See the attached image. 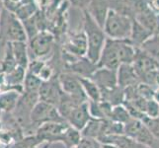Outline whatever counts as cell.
I'll return each instance as SVG.
<instances>
[{
  "instance_id": "1",
  "label": "cell",
  "mask_w": 159,
  "mask_h": 148,
  "mask_svg": "<svg viewBox=\"0 0 159 148\" xmlns=\"http://www.w3.org/2000/svg\"><path fill=\"white\" fill-rule=\"evenodd\" d=\"M83 13V32L87 39L86 57L93 63L98 64L107 41V36L102 27L86 10Z\"/></svg>"
},
{
  "instance_id": "2",
  "label": "cell",
  "mask_w": 159,
  "mask_h": 148,
  "mask_svg": "<svg viewBox=\"0 0 159 148\" xmlns=\"http://www.w3.org/2000/svg\"><path fill=\"white\" fill-rule=\"evenodd\" d=\"M134 18L110 8L103 26L107 38L113 40H129Z\"/></svg>"
},
{
  "instance_id": "3",
  "label": "cell",
  "mask_w": 159,
  "mask_h": 148,
  "mask_svg": "<svg viewBox=\"0 0 159 148\" xmlns=\"http://www.w3.org/2000/svg\"><path fill=\"white\" fill-rule=\"evenodd\" d=\"M30 122L35 131L42 124L48 123H66L56 106L41 100L33 108L30 114Z\"/></svg>"
},
{
  "instance_id": "4",
  "label": "cell",
  "mask_w": 159,
  "mask_h": 148,
  "mask_svg": "<svg viewBox=\"0 0 159 148\" xmlns=\"http://www.w3.org/2000/svg\"><path fill=\"white\" fill-rule=\"evenodd\" d=\"M125 134L147 148H157L158 139L140 119L131 118L125 124Z\"/></svg>"
},
{
  "instance_id": "5",
  "label": "cell",
  "mask_w": 159,
  "mask_h": 148,
  "mask_svg": "<svg viewBox=\"0 0 159 148\" xmlns=\"http://www.w3.org/2000/svg\"><path fill=\"white\" fill-rule=\"evenodd\" d=\"M58 82L62 92L72 97L78 105L88 102V98L82 88L79 76L69 71H64L58 74Z\"/></svg>"
},
{
  "instance_id": "6",
  "label": "cell",
  "mask_w": 159,
  "mask_h": 148,
  "mask_svg": "<svg viewBox=\"0 0 159 148\" xmlns=\"http://www.w3.org/2000/svg\"><path fill=\"white\" fill-rule=\"evenodd\" d=\"M119 41L107 38V41L102 51L101 56L98 61V67H104L112 70H117L120 63L119 53Z\"/></svg>"
},
{
  "instance_id": "7",
  "label": "cell",
  "mask_w": 159,
  "mask_h": 148,
  "mask_svg": "<svg viewBox=\"0 0 159 148\" xmlns=\"http://www.w3.org/2000/svg\"><path fill=\"white\" fill-rule=\"evenodd\" d=\"M53 43L54 36L52 33L48 30L42 31L29 40V49L36 58H41L47 56L52 52Z\"/></svg>"
},
{
  "instance_id": "8",
  "label": "cell",
  "mask_w": 159,
  "mask_h": 148,
  "mask_svg": "<svg viewBox=\"0 0 159 148\" xmlns=\"http://www.w3.org/2000/svg\"><path fill=\"white\" fill-rule=\"evenodd\" d=\"M67 123H48L42 124L36 130V136L42 142L60 143L65 129L68 127Z\"/></svg>"
},
{
  "instance_id": "9",
  "label": "cell",
  "mask_w": 159,
  "mask_h": 148,
  "mask_svg": "<svg viewBox=\"0 0 159 148\" xmlns=\"http://www.w3.org/2000/svg\"><path fill=\"white\" fill-rule=\"evenodd\" d=\"M62 90L58 82V75L54 76L50 81L43 82L39 90L40 100L57 107L62 95Z\"/></svg>"
},
{
  "instance_id": "10",
  "label": "cell",
  "mask_w": 159,
  "mask_h": 148,
  "mask_svg": "<svg viewBox=\"0 0 159 148\" xmlns=\"http://www.w3.org/2000/svg\"><path fill=\"white\" fill-rule=\"evenodd\" d=\"M91 79L98 85L101 92L113 89L118 86L117 70L98 67L91 76Z\"/></svg>"
},
{
  "instance_id": "11",
  "label": "cell",
  "mask_w": 159,
  "mask_h": 148,
  "mask_svg": "<svg viewBox=\"0 0 159 148\" xmlns=\"http://www.w3.org/2000/svg\"><path fill=\"white\" fill-rule=\"evenodd\" d=\"M6 37L8 42L15 43V42H25L27 43L28 36L25 31L23 22L19 20L16 15L12 12L9 13V17L6 26Z\"/></svg>"
},
{
  "instance_id": "12",
  "label": "cell",
  "mask_w": 159,
  "mask_h": 148,
  "mask_svg": "<svg viewBox=\"0 0 159 148\" xmlns=\"http://www.w3.org/2000/svg\"><path fill=\"white\" fill-rule=\"evenodd\" d=\"M64 52L72 54L75 57H85L87 54V39L82 31L73 34L64 45Z\"/></svg>"
},
{
  "instance_id": "13",
  "label": "cell",
  "mask_w": 159,
  "mask_h": 148,
  "mask_svg": "<svg viewBox=\"0 0 159 148\" xmlns=\"http://www.w3.org/2000/svg\"><path fill=\"white\" fill-rule=\"evenodd\" d=\"M91 116L88 109V102L75 107L72 112H71L68 117L66 118V123L78 130H82L85 125L88 123V122L91 119Z\"/></svg>"
},
{
  "instance_id": "14",
  "label": "cell",
  "mask_w": 159,
  "mask_h": 148,
  "mask_svg": "<svg viewBox=\"0 0 159 148\" xmlns=\"http://www.w3.org/2000/svg\"><path fill=\"white\" fill-rule=\"evenodd\" d=\"M118 85L123 89L131 86H136L140 83L138 73L133 64H120L117 69Z\"/></svg>"
},
{
  "instance_id": "15",
  "label": "cell",
  "mask_w": 159,
  "mask_h": 148,
  "mask_svg": "<svg viewBox=\"0 0 159 148\" xmlns=\"http://www.w3.org/2000/svg\"><path fill=\"white\" fill-rule=\"evenodd\" d=\"M65 67H66V70L65 71L72 72L77 76H79V77L91 78L93 73H94L96 69L98 68V65L90 61V60L85 56V57L78 58L73 63L65 65Z\"/></svg>"
},
{
  "instance_id": "16",
  "label": "cell",
  "mask_w": 159,
  "mask_h": 148,
  "mask_svg": "<svg viewBox=\"0 0 159 148\" xmlns=\"http://www.w3.org/2000/svg\"><path fill=\"white\" fill-rule=\"evenodd\" d=\"M110 7L108 0H90L89 6L86 11L103 28Z\"/></svg>"
},
{
  "instance_id": "17",
  "label": "cell",
  "mask_w": 159,
  "mask_h": 148,
  "mask_svg": "<svg viewBox=\"0 0 159 148\" xmlns=\"http://www.w3.org/2000/svg\"><path fill=\"white\" fill-rule=\"evenodd\" d=\"M99 141L102 144H111L119 148H147L125 134L104 136Z\"/></svg>"
},
{
  "instance_id": "18",
  "label": "cell",
  "mask_w": 159,
  "mask_h": 148,
  "mask_svg": "<svg viewBox=\"0 0 159 148\" xmlns=\"http://www.w3.org/2000/svg\"><path fill=\"white\" fill-rule=\"evenodd\" d=\"M22 93L17 90H7L0 92V112L12 113L18 105Z\"/></svg>"
},
{
  "instance_id": "19",
  "label": "cell",
  "mask_w": 159,
  "mask_h": 148,
  "mask_svg": "<svg viewBox=\"0 0 159 148\" xmlns=\"http://www.w3.org/2000/svg\"><path fill=\"white\" fill-rule=\"evenodd\" d=\"M151 37H153V34L148 31L144 26H142L139 21H136L134 18L133 20V31L129 38L130 43L135 47H141L148 41Z\"/></svg>"
},
{
  "instance_id": "20",
  "label": "cell",
  "mask_w": 159,
  "mask_h": 148,
  "mask_svg": "<svg viewBox=\"0 0 159 148\" xmlns=\"http://www.w3.org/2000/svg\"><path fill=\"white\" fill-rule=\"evenodd\" d=\"M90 116L97 119H111L113 106L106 101H88Z\"/></svg>"
},
{
  "instance_id": "21",
  "label": "cell",
  "mask_w": 159,
  "mask_h": 148,
  "mask_svg": "<svg viewBox=\"0 0 159 148\" xmlns=\"http://www.w3.org/2000/svg\"><path fill=\"white\" fill-rule=\"evenodd\" d=\"M104 119H91L88 123L85 125V128L81 130V134L83 138L90 139H99L102 135Z\"/></svg>"
},
{
  "instance_id": "22",
  "label": "cell",
  "mask_w": 159,
  "mask_h": 148,
  "mask_svg": "<svg viewBox=\"0 0 159 148\" xmlns=\"http://www.w3.org/2000/svg\"><path fill=\"white\" fill-rule=\"evenodd\" d=\"M13 53L17 62L18 66H22L28 69L29 66V54H28V46L25 42H15L12 43Z\"/></svg>"
},
{
  "instance_id": "23",
  "label": "cell",
  "mask_w": 159,
  "mask_h": 148,
  "mask_svg": "<svg viewBox=\"0 0 159 148\" xmlns=\"http://www.w3.org/2000/svg\"><path fill=\"white\" fill-rule=\"evenodd\" d=\"M102 101L110 103L113 107L123 105L125 102V90L119 85L113 89L101 92Z\"/></svg>"
},
{
  "instance_id": "24",
  "label": "cell",
  "mask_w": 159,
  "mask_h": 148,
  "mask_svg": "<svg viewBox=\"0 0 159 148\" xmlns=\"http://www.w3.org/2000/svg\"><path fill=\"white\" fill-rule=\"evenodd\" d=\"M81 131L68 125L62 135V139L60 143L63 144L65 148H75L79 145L82 140Z\"/></svg>"
},
{
  "instance_id": "25",
  "label": "cell",
  "mask_w": 159,
  "mask_h": 148,
  "mask_svg": "<svg viewBox=\"0 0 159 148\" xmlns=\"http://www.w3.org/2000/svg\"><path fill=\"white\" fill-rule=\"evenodd\" d=\"M79 78H80L82 88H83L87 98H88V101H95V102L101 101L102 100L101 90L95 82L91 78H83V77H79Z\"/></svg>"
},
{
  "instance_id": "26",
  "label": "cell",
  "mask_w": 159,
  "mask_h": 148,
  "mask_svg": "<svg viewBox=\"0 0 159 148\" xmlns=\"http://www.w3.org/2000/svg\"><path fill=\"white\" fill-rule=\"evenodd\" d=\"M17 62L13 53V48H12V43L8 42L5 46V51H4V56L1 61V71L5 73L11 72L13 69L17 67Z\"/></svg>"
},
{
  "instance_id": "27",
  "label": "cell",
  "mask_w": 159,
  "mask_h": 148,
  "mask_svg": "<svg viewBox=\"0 0 159 148\" xmlns=\"http://www.w3.org/2000/svg\"><path fill=\"white\" fill-rule=\"evenodd\" d=\"M38 11H39V7H38V5L35 2L34 3H26V4L22 3L20 6L16 9L14 14L16 15V17H17L19 20L23 22L25 20H28L31 17H33Z\"/></svg>"
},
{
  "instance_id": "28",
  "label": "cell",
  "mask_w": 159,
  "mask_h": 148,
  "mask_svg": "<svg viewBox=\"0 0 159 148\" xmlns=\"http://www.w3.org/2000/svg\"><path fill=\"white\" fill-rule=\"evenodd\" d=\"M43 80L38 75H35L27 70L26 78L24 81V92L39 93V90L43 84Z\"/></svg>"
},
{
  "instance_id": "29",
  "label": "cell",
  "mask_w": 159,
  "mask_h": 148,
  "mask_svg": "<svg viewBox=\"0 0 159 148\" xmlns=\"http://www.w3.org/2000/svg\"><path fill=\"white\" fill-rule=\"evenodd\" d=\"M130 119H131L130 114L124 104L123 105H118L113 107L112 114H111V120L125 124Z\"/></svg>"
},
{
  "instance_id": "30",
  "label": "cell",
  "mask_w": 159,
  "mask_h": 148,
  "mask_svg": "<svg viewBox=\"0 0 159 148\" xmlns=\"http://www.w3.org/2000/svg\"><path fill=\"white\" fill-rule=\"evenodd\" d=\"M136 90H138L139 95L147 101L153 100L155 97V90L156 89H154L153 87L147 85L145 83H142V82H140V83L136 86Z\"/></svg>"
},
{
  "instance_id": "31",
  "label": "cell",
  "mask_w": 159,
  "mask_h": 148,
  "mask_svg": "<svg viewBox=\"0 0 159 148\" xmlns=\"http://www.w3.org/2000/svg\"><path fill=\"white\" fill-rule=\"evenodd\" d=\"M144 114L148 118H152V119L159 118V103L155 99L146 102Z\"/></svg>"
},
{
  "instance_id": "32",
  "label": "cell",
  "mask_w": 159,
  "mask_h": 148,
  "mask_svg": "<svg viewBox=\"0 0 159 148\" xmlns=\"http://www.w3.org/2000/svg\"><path fill=\"white\" fill-rule=\"evenodd\" d=\"M141 122L148 128V129L151 131L152 134L159 140V118L152 119V118H148L147 116H145Z\"/></svg>"
},
{
  "instance_id": "33",
  "label": "cell",
  "mask_w": 159,
  "mask_h": 148,
  "mask_svg": "<svg viewBox=\"0 0 159 148\" xmlns=\"http://www.w3.org/2000/svg\"><path fill=\"white\" fill-rule=\"evenodd\" d=\"M75 148H103V144L97 139L82 138L79 145Z\"/></svg>"
},
{
  "instance_id": "34",
  "label": "cell",
  "mask_w": 159,
  "mask_h": 148,
  "mask_svg": "<svg viewBox=\"0 0 159 148\" xmlns=\"http://www.w3.org/2000/svg\"><path fill=\"white\" fill-rule=\"evenodd\" d=\"M71 4H73L75 7H79L83 11L87 10L89 6V2L90 0H69Z\"/></svg>"
},
{
  "instance_id": "35",
  "label": "cell",
  "mask_w": 159,
  "mask_h": 148,
  "mask_svg": "<svg viewBox=\"0 0 159 148\" xmlns=\"http://www.w3.org/2000/svg\"><path fill=\"white\" fill-rule=\"evenodd\" d=\"M147 6L159 16V0H145Z\"/></svg>"
},
{
  "instance_id": "36",
  "label": "cell",
  "mask_w": 159,
  "mask_h": 148,
  "mask_svg": "<svg viewBox=\"0 0 159 148\" xmlns=\"http://www.w3.org/2000/svg\"><path fill=\"white\" fill-rule=\"evenodd\" d=\"M54 1H56V0H35V2L38 5V7L42 8V9L50 7Z\"/></svg>"
},
{
  "instance_id": "37",
  "label": "cell",
  "mask_w": 159,
  "mask_h": 148,
  "mask_svg": "<svg viewBox=\"0 0 159 148\" xmlns=\"http://www.w3.org/2000/svg\"><path fill=\"white\" fill-rule=\"evenodd\" d=\"M51 145H52V144H51V143H48V142H42V143H40V144L33 146L32 148H50Z\"/></svg>"
},
{
  "instance_id": "38",
  "label": "cell",
  "mask_w": 159,
  "mask_h": 148,
  "mask_svg": "<svg viewBox=\"0 0 159 148\" xmlns=\"http://www.w3.org/2000/svg\"><path fill=\"white\" fill-rule=\"evenodd\" d=\"M5 6L4 4V0H0V18H1V15H2V10H3V7Z\"/></svg>"
},
{
  "instance_id": "39",
  "label": "cell",
  "mask_w": 159,
  "mask_h": 148,
  "mask_svg": "<svg viewBox=\"0 0 159 148\" xmlns=\"http://www.w3.org/2000/svg\"><path fill=\"white\" fill-rule=\"evenodd\" d=\"M154 99L159 103V87H157L156 90H155V97H154Z\"/></svg>"
},
{
  "instance_id": "40",
  "label": "cell",
  "mask_w": 159,
  "mask_h": 148,
  "mask_svg": "<svg viewBox=\"0 0 159 148\" xmlns=\"http://www.w3.org/2000/svg\"><path fill=\"white\" fill-rule=\"evenodd\" d=\"M103 148H119V147L111 144H103Z\"/></svg>"
},
{
  "instance_id": "41",
  "label": "cell",
  "mask_w": 159,
  "mask_h": 148,
  "mask_svg": "<svg viewBox=\"0 0 159 148\" xmlns=\"http://www.w3.org/2000/svg\"><path fill=\"white\" fill-rule=\"evenodd\" d=\"M34 2H35V0H22V3H23V4H26V3H34Z\"/></svg>"
}]
</instances>
